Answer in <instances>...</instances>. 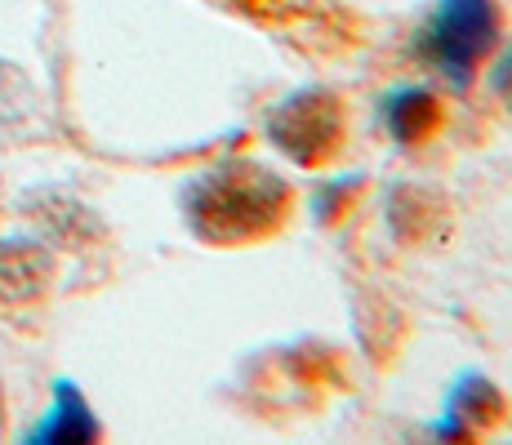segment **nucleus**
I'll use <instances>...</instances> for the list:
<instances>
[{"label":"nucleus","mask_w":512,"mask_h":445,"mask_svg":"<svg viewBox=\"0 0 512 445\" xmlns=\"http://www.w3.org/2000/svg\"><path fill=\"white\" fill-rule=\"evenodd\" d=\"M290 183L259 161H223L183 192V219L196 241L232 250L281 232L290 219Z\"/></svg>","instance_id":"1"},{"label":"nucleus","mask_w":512,"mask_h":445,"mask_svg":"<svg viewBox=\"0 0 512 445\" xmlns=\"http://www.w3.org/2000/svg\"><path fill=\"white\" fill-rule=\"evenodd\" d=\"M499 5L495 0H441L423 32V58L437 67L455 89H468L499 45Z\"/></svg>","instance_id":"2"},{"label":"nucleus","mask_w":512,"mask_h":445,"mask_svg":"<svg viewBox=\"0 0 512 445\" xmlns=\"http://www.w3.org/2000/svg\"><path fill=\"white\" fill-rule=\"evenodd\" d=\"M268 138L281 156H290L303 170H317L339 156L343 138H348V112L334 89H299L285 103L272 107L268 116Z\"/></svg>","instance_id":"3"},{"label":"nucleus","mask_w":512,"mask_h":445,"mask_svg":"<svg viewBox=\"0 0 512 445\" xmlns=\"http://www.w3.org/2000/svg\"><path fill=\"white\" fill-rule=\"evenodd\" d=\"M504 414H508L504 392L486 374H464L450 388V405L446 419L437 423V437H490L504 423Z\"/></svg>","instance_id":"4"},{"label":"nucleus","mask_w":512,"mask_h":445,"mask_svg":"<svg viewBox=\"0 0 512 445\" xmlns=\"http://www.w3.org/2000/svg\"><path fill=\"white\" fill-rule=\"evenodd\" d=\"M54 254L36 241H0V303H32L49 290Z\"/></svg>","instance_id":"5"},{"label":"nucleus","mask_w":512,"mask_h":445,"mask_svg":"<svg viewBox=\"0 0 512 445\" xmlns=\"http://www.w3.org/2000/svg\"><path fill=\"white\" fill-rule=\"evenodd\" d=\"M383 121H388V134L397 138L401 147H419V143H428V138L441 130L446 112H441V98L432 94V89L406 85V89H397V94L388 98Z\"/></svg>","instance_id":"6"},{"label":"nucleus","mask_w":512,"mask_h":445,"mask_svg":"<svg viewBox=\"0 0 512 445\" xmlns=\"http://www.w3.org/2000/svg\"><path fill=\"white\" fill-rule=\"evenodd\" d=\"M27 441L36 445H58V441H98V419L90 414V405H85L81 388L76 383H58L54 388V410L41 419V428L32 432Z\"/></svg>","instance_id":"7"},{"label":"nucleus","mask_w":512,"mask_h":445,"mask_svg":"<svg viewBox=\"0 0 512 445\" xmlns=\"http://www.w3.org/2000/svg\"><path fill=\"white\" fill-rule=\"evenodd\" d=\"M441 201L437 192H428V187H401V192H392L388 201V227L392 236H397L401 245H423L428 241V223H446V205H437V210L428 214V205Z\"/></svg>","instance_id":"8"},{"label":"nucleus","mask_w":512,"mask_h":445,"mask_svg":"<svg viewBox=\"0 0 512 445\" xmlns=\"http://www.w3.org/2000/svg\"><path fill=\"white\" fill-rule=\"evenodd\" d=\"M490 89H495L499 107H504L508 121H512V49H504V54H499L495 72H490Z\"/></svg>","instance_id":"9"},{"label":"nucleus","mask_w":512,"mask_h":445,"mask_svg":"<svg viewBox=\"0 0 512 445\" xmlns=\"http://www.w3.org/2000/svg\"><path fill=\"white\" fill-rule=\"evenodd\" d=\"M0 437H5V388H0Z\"/></svg>","instance_id":"10"}]
</instances>
